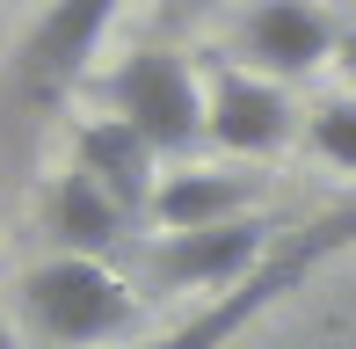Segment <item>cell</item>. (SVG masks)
I'll use <instances>...</instances> for the list:
<instances>
[{"label": "cell", "instance_id": "9", "mask_svg": "<svg viewBox=\"0 0 356 349\" xmlns=\"http://www.w3.org/2000/svg\"><path fill=\"white\" fill-rule=\"evenodd\" d=\"M254 204V174L233 168H182V174H160L153 189V226L160 233H197V226H225V218H248Z\"/></svg>", "mask_w": 356, "mask_h": 349}, {"label": "cell", "instance_id": "6", "mask_svg": "<svg viewBox=\"0 0 356 349\" xmlns=\"http://www.w3.org/2000/svg\"><path fill=\"white\" fill-rule=\"evenodd\" d=\"M334 15L313 8V0H254L248 15H240V51H248L254 73H269V81H298V73L327 66L334 58Z\"/></svg>", "mask_w": 356, "mask_h": 349}, {"label": "cell", "instance_id": "1", "mask_svg": "<svg viewBox=\"0 0 356 349\" xmlns=\"http://www.w3.org/2000/svg\"><path fill=\"white\" fill-rule=\"evenodd\" d=\"M356 247V204H342V211H327V218H313L305 233H291V241H277L262 262L248 269V277L233 284V291H218V298H204L197 313H189L182 327H168L160 342H145V349H225L233 335H248L254 320H262L269 306H284L291 291H298L305 277H313L320 262H334V255H349Z\"/></svg>", "mask_w": 356, "mask_h": 349}, {"label": "cell", "instance_id": "12", "mask_svg": "<svg viewBox=\"0 0 356 349\" xmlns=\"http://www.w3.org/2000/svg\"><path fill=\"white\" fill-rule=\"evenodd\" d=\"M334 66H342V81H349V95H356V22L334 37Z\"/></svg>", "mask_w": 356, "mask_h": 349}, {"label": "cell", "instance_id": "7", "mask_svg": "<svg viewBox=\"0 0 356 349\" xmlns=\"http://www.w3.org/2000/svg\"><path fill=\"white\" fill-rule=\"evenodd\" d=\"M117 8H124V0H51L44 22L22 37V88L37 95V102L58 95V88H73L80 73H88L102 29L117 22Z\"/></svg>", "mask_w": 356, "mask_h": 349}, {"label": "cell", "instance_id": "11", "mask_svg": "<svg viewBox=\"0 0 356 349\" xmlns=\"http://www.w3.org/2000/svg\"><path fill=\"white\" fill-rule=\"evenodd\" d=\"M305 146H313L327 168L356 174V95H342V102H320L313 117H305Z\"/></svg>", "mask_w": 356, "mask_h": 349}, {"label": "cell", "instance_id": "5", "mask_svg": "<svg viewBox=\"0 0 356 349\" xmlns=\"http://www.w3.org/2000/svg\"><path fill=\"white\" fill-rule=\"evenodd\" d=\"M204 109H211V146L240 153V161H269V153H284L291 131H298L291 95L269 81V73H240V66H211Z\"/></svg>", "mask_w": 356, "mask_h": 349}, {"label": "cell", "instance_id": "4", "mask_svg": "<svg viewBox=\"0 0 356 349\" xmlns=\"http://www.w3.org/2000/svg\"><path fill=\"white\" fill-rule=\"evenodd\" d=\"M277 247V226L269 218H225V226H197V233H160V247L145 255V277L160 291H233L254 262Z\"/></svg>", "mask_w": 356, "mask_h": 349}, {"label": "cell", "instance_id": "15", "mask_svg": "<svg viewBox=\"0 0 356 349\" xmlns=\"http://www.w3.org/2000/svg\"><path fill=\"white\" fill-rule=\"evenodd\" d=\"M37 8H51V0H37Z\"/></svg>", "mask_w": 356, "mask_h": 349}, {"label": "cell", "instance_id": "2", "mask_svg": "<svg viewBox=\"0 0 356 349\" xmlns=\"http://www.w3.org/2000/svg\"><path fill=\"white\" fill-rule=\"evenodd\" d=\"M22 313L44 342L58 349H88V342H117L138 327V298L109 262L88 255H51L22 277Z\"/></svg>", "mask_w": 356, "mask_h": 349}, {"label": "cell", "instance_id": "3", "mask_svg": "<svg viewBox=\"0 0 356 349\" xmlns=\"http://www.w3.org/2000/svg\"><path fill=\"white\" fill-rule=\"evenodd\" d=\"M109 117H124L153 153H197L211 138V109H204V81L189 73V58L175 51H131L102 81Z\"/></svg>", "mask_w": 356, "mask_h": 349}, {"label": "cell", "instance_id": "10", "mask_svg": "<svg viewBox=\"0 0 356 349\" xmlns=\"http://www.w3.org/2000/svg\"><path fill=\"white\" fill-rule=\"evenodd\" d=\"M51 233L66 241V255H88V262H109L131 233V211L95 182L88 168H66L51 189Z\"/></svg>", "mask_w": 356, "mask_h": 349}, {"label": "cell", "instance_id": "13", "mask_svg": "<svg viewBox=\"0 0 356 349\" xmlns=\"http://www.w3.org/2000/svg\"><path fill=\"white\" fill-rule=\"evenodd\" d=\"M175 15H197V8H218V0H168Z\"/></svg>", "mask_w": 356, "mask_h": 349}, {"label": "cell", "instance_id": "14", "mask_svg": "<svg viewBox=\"0 0 356 349\" xmlns=\"http://www.w3.org/2000/svg\"><path fill=\"white\" fill-rule=\"evenodd\" d=\"M0 349H15V335H8V320H0Z\"/></svg>", "mask_w": 356, "mask_h": 349}, {"label": "cell", "instance_id": "8", "mask_svg": "<svg viewBox=\"0 0 356 349\" xmlns=\"http://www.w3.org/2000/svg\"><path fill=\"white\" fill-rule=\"evenodd\" d=\"M73 168H88L131 218L153 211V189H160L153 168H160V153L145 146L124 117H88V124H80V131H73Z\"/></svg>", "mask_w": 356, "mask_h": 349}]
</instances>
